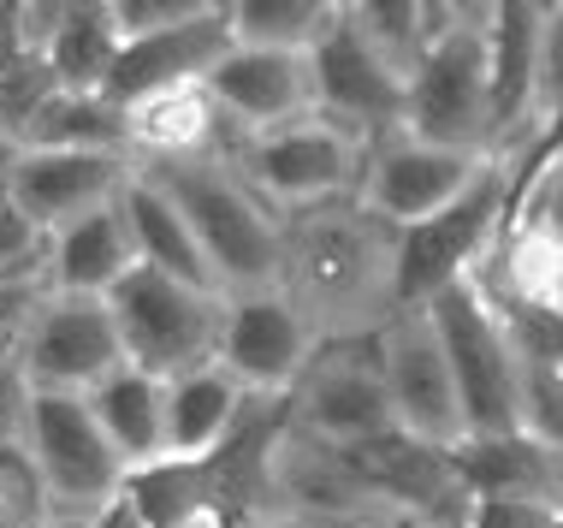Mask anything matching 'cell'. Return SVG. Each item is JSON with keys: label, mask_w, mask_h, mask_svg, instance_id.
Here are the masks:
<instances>
[{"label": "cell", "mask_w": 563, "mask_h": 528, "mask_svg": "<svg viewBox=\"0 0 563 528\" xmlns=\"http://www.w3.org/2000/svg\"><path fill=\"white\" fill-rule=\"evenodd\" d=\"M516 190H522V155H493L475 185L456 196L451 208H439L433 220L404 232V267H398V297L404 304H428L433 292H445L451 279H468L493 262V250L505 244Z\"/></svg>", "instance_id": "cell-4"}, {"label": "cell", "mask_w": 563, "mask_h": 528, "mask_svg": "<svg viewBox=\"0 0 563 528\" xmlns=\"http://www.w3.org/2000/svg\"><path fill=\"white\" fill-rule=\"evenodd\" d=\"M374 356L386 374V398L398 416V433L428 446H468V416H463V392H456L451 356L439 344V327L428 304H404L386 327L374 333Z\"/></svg>", "instance_id": "cell-9"}, {"label": "cell", "mask_w": 563, "mask_h": 528, "mask_svg": "<svg viewBox=\"0 0 563 528\" xmlns=\"http://www.w3.org/2000/svg\"><path fill=\"white\" fill-rule=\"evenodd\" d=\"M558 528H563V522H558Z\"/></svg>", "instance_id": "cell-44"}, {"label": "cell", "mask_w": 563, "mask_h": 528, "mask_svg": "<svg viewBox=\"0 0 563 528\" xmlns=\"http://www.w3.org/2000/svg\"><path fill=\"white\" fill-rule=\"evenodd\" d=\"M78 0H24V54H48Z\"/></svg>", "instance_id": "cell-37"}, {"label": "cell", "mask_w": 563, "mask_h": 528, "mask_svg": "<svg viewBox=\"0 0 563 528\" xmlns=\"http://www.w3.org/2000/svg\"><path fill=\"white\" fill-rule=\"evenodd\" d=\"M398 528H404V522H398Z\"/></svg>", "instance_id": "cell-45"}, {"label": "cell", "mask_w": 563, "mask_h": 528, "mask_svg": "<svg viewBox=\"0 0 563 528\" xmlns=\"http://www.w3.org/2000/svg\"><path fill=\"white\" fill-rule=\"evenodd\" d=\"M125 125H131V155L136 161L202 155V148H220V138H225L220 108H214V96H208V78L166 84L155 96H136L125 108Z\"/></svg>", "instance_id": "cell-21"}, {"label": "cell", "mask_w": 563, "mask_h": 528, "mask_svg": "<svg viewBox=\"0 0 563 528\" xmlns=\"http://www.w3.org/2000/svg\"><path fill=\"white\" fill-rule=\"evenodd\" d=\"M89 528H148V517H143V505H136L131 487H125L119 499H108L96 517H89Z\"/></svg>", "instance_id": "cell-38"}, {"label": "cell", "mask_w": 563, "mask_h": 528, "mask_svg": "<svg viewBox=\"0 0 563 528\" xmlns=\"http://www.w3.org/2000/svg\"><path fill=\"white\" fill-rule=\"evenodd\" d=\"M131 267H136V238L125 215V190L48 232V279L66 297H108Z\"/></svg>", "instance_id": "cell-20"}, {"label": "cell", "mask_w": 563, "mask_h": 528, "mask_svg": "<svg viewBox=\"0 0 563 528\" xmlns=\"http://www.w3.org/2000/svg\"><path fill=\"white\" fill-rule=\"evenodd\" d=\"M119 36H155V30H178L190 19H208V12H225V0H108Z\"/></svg>", "instance_id": "cell-34"}, {"label": "cell", "mask_w": 563, "mask_h": 528, "mask_svg": "<svg viewBox=\"0 0 563 528\" xmlns=\"http://www.w3.org/2000/svg\"><path fill=\"white\" fill-rule=\"evenodd\" d=\"M314 113L356 131L362 143H379L386 131H404L409 78L356 30L350 7L332 24V36L314 48Z\"/></svg>", "instance_id": "cell-13"}, {"label": "cell", "mask_w": 563, "mask_h": 528, "mask_svg": "<svg viewBox=\"0 0 563 528\" xmlns=\"http://www.w3.org/2000/svg\"><path fill=\"white\" fill-rule=\"evenodd\" d=\"M208 96L220 108L225 138H262L314 113V54L291 48H238L208 72ZM220 138V143H225Z\"/></svg>", "instance_id": "cell-16"}, {"label": "cell", "mask_w": 563, "mask_h": 528, "mask_svg": "<svg viewBox=\"0 0 563 528\" xmlns=\"http://www.w3.org/2000/svg\"><path fill=\"white\" fill-rule=\"evenodd\" d=\"M350 0H225V24L243 48H291L314 54L344 19Z\"/></svg>", "instance_id": "cell-26"}, {"label": "cell", "mask_w": 563, "mask_h": 528, "mask_svg": "<svg viewBox=\"0 0 563 528\" xmlns=\"http://www.w3.org/2000/svg\"><path fill=\"white\" fill-rule=\"evenodd\" d=\"M350 19L404 78H416L428 48L456 24L445 0H350Z\"/></svg>", "instance_id": "cell-27"}, {"label": "cell", "mask_w": 563, "mask_h": 528, "mask_svg": "<svg viewBox=\"0 0 563 528\" xmlns=\"http://www.w3.org/2000/svg\"><path fill=\"white\" fill-rule=\"evenodd\" d=\"M173 528H225V517H190V522H173Z\"/></svg>", "instance_id": "cell-41"}, {"label": "cell", "mask_w": 563, "mask_h": 528, "mask_svg": "<svg viewBox=\"0 0 563 528\" xmlns=\"http://www.w3.org/2000/svg\"><path fill=\"white\" fill-rule=\"evenodd\" d=\"M321 351V333L302 321V309L279 285L267 292H238L225 297V327H220V362L262 398H291L302 369Z\"/></svg>", "instance_id": "cell-15"}, {"label": "cell", "mask_w": 563, "mask_h": 528, "mask_svg": "<svg viewBox=\"0 0 563 528\" xmlns=\"http://www.w3.org/2000/svg\"><path fill=\"white\" fill-rule=\"evenodd\" d=\"M119 48H125V36H119L108 0H78V12L66 19V30L54 36V48L42 59L54 66L59 89H108Z\"/></svg>", "instance_id": "cell-28"}, {"label": "cell", "mask_w": 563, "mask_h": 528, "mask_svg": "<svg viewBox=\"0 0 563 528\" xmlns=\"http://www.w3.org/2000/svg\"><path fill=\"white\" fill-rule=\"evenodd\" d=\"M510 232L540 238V244H563V138L522 161V190H516Z\"/></svg>", "instance_id": "cell-30"}, {"label": "cell", "mask_w": 563, "mask_h": 528, "mask_svg": "<svg viewBox=\"0 0 563 528\" xmlns=\"http://www.w3.org/2000/svg\"><path fill=\"white\" fill-rule=\"evenodd\" d=\"M108 304H113L119 339H125V362L161 374V381H173L185 369H202L220 351V327H225L220 292H196V285L136 262L108 292Z\"/></svg>", "instance_id": "cell-6"}, {"label": "cell", "mask_w": 563, "mask_h": 528, "mask_svg": "<svg viewBox=\"0 0 563 528\" xmlns=\"http://www.w3.org/2000/svg\"><path fill=\"white\" fill-rule=\"evenodd\" d=\"M119 362H125V339H119L108 297L54 292L19 344V369L36 392H89L96 381H108Z\"/></svg>", "instance_id": "cell-14"}, {"label": "cell", "mask_w": 563, "mask_h": 528, "mask_svg": "<svg viewBox=\"0 0 563 528\" xmlns=\"http://www.w3.org/2000/svg\"><path fill=\"white\" fill-rule=\"evenodd\" d=\"M404 267V232L379 220L362 196H332L314 208H291L279 238V292L302 309V321L332 339H374L391 315Z\"/></svg>", "instance_id": "cell-1"}, {"label": "cell", "mask_w": 563, "mask_h": 528, "mask_svg": "<svg viewBox=\"0 0 563 528\" xmlns=\"http://www.w3.org/2000/svg\"><path fill=\"white\" fill-rule=\"evenodd\" d=\"M220 148L250 173V185L262 190L279 215L332 202V196H356L362 167H368V143H362L356 131L332 125L327 113L291 119V125L262 131V138H225Z\"/></svg>", "instance_id": "cell-7"}, {"label": "cell", "mask_w": 563, "mask_h": 528, "mask_svg": "<svg viewBox=\"0 0 563 528\" xmlns=\"http://www.w3.org/2000/svg\"><path fill=\"white\" fill-rule=\"evenodd\" d=\"M463 470L475 475L481 499H540L563 510V451L534 433H505V440H468Z\"/></svg>", "instance_id": "cell-24"}, {"label": "cell", "mask_w": 563, "mask_h": 528, "mask_svg": "<svg viewBox=\"0 0 563 528\" xmlns=\"http://www.w3.org/2000/svg\"><path fill=\"white\" fill-rule=\"evenodd\" d=\"M225 528H255V522H243V517H225Z\"/></svg>", "instance_id": "cell-43"}, {"label": "cell", "mask_w": 563, "mask_h": 528, "mask_svg": "<svg viewBox=\"0 0 563 528\" xmlns=\"http://www.w3.org/2000/svg\"><path fill=\"white\" fill-rule=\"evenodd\" d=\"M232 48H238V36H232V24H225V12H208V19H190L178 30H155V36H131L125 48H119L101 96H113L119 108H131L136 96H155L166 84L208 78Z\"/></svg>", "instance_id": "cell-18"}, {"label": "cell", "mask_w": 563, "mask_h": 528, "mask_svg": "<svg viewBox=\"0 0 563 528\" xmlns=\"http://www.w3.org/2000/svg\"><path fill=\"white\" fill-rule=\"evenodd\" d=\"M451 19L468 24V30H486V19H493V0H445Z\"/></svg>", "instance_id": "cell-40"}, {"label": "cell", "mask_w": 563, "mask_h": 528, "mask_svg": "<svg viewBox=\"0 0 563 528\" xmlns=\"http://www.w3.org/2000/svg\"><path fill=\"white\" fill-rule=\"evenodd\" d=\"M285 421L314 440L339 446V451H362L386 433H398L386 398V374H379L374 339H332L314 351V362L302 369V381L291 386Z\"/></svg>", "instance_id": "cell-10"}, {"label": "cell", "mask_w": 563, "mask_h": 528, "mask_svg": "<svg viewBox=\"0 0 563 528\" xmlns=\"http://www.w3.org/2000/svg\"><path fill=\"white\" fill-rule=\"evenodd\" d=\"M42 528H89V517H48Z\"/></svg>", "instance_id": "cell-42"}, {"label": "cell", "mask_w": 563, "mask_h": 528, "mask_svg": "<svg viewBox=\"0 0 563 528\" xmlns=\"http://www.w3.org/2000/svg\"><path fill=\"white\" fill-rule=\"evenodd\" d=\"M563 138V0H552L545 19V42H540V84H534V143H558Z\"/></svg>", "instance_id": "cell-33"}, {"label": "cell", "mask_w": 563, "mask_h": 528, "mask_svg": "<svg viewBox=\"0 0 563 528\" xmlns=\"http://www.w3.org/2000/svg\"><path fill=\"white\" fill-rule=\"evenodd\" d=\"M255 392L214 356L166 381V451L161 463H208L250 416Z\"/></svg>", "instance_id": "cell-19"}, {"label": "cell", "mask_w": 563, "mask_h": 528, "mask_svg": "<svg viewBox=\"0 0 563 528\" xmlns=\"http://www.w3.org/2000/svg\"><path fill=\"white\" fill-rule=\"evenodd\" d=\"M155 185L178 202L190 220L196 244H202L208 267H214L220 292H267L279 285V238L285 215L250 185L225 148H202V155H166V161H136Z\"/></svg>", "instance_id": "cell-2"}, {"label": "cell", "mask_w": 563, "mask_h": 528, "mask_svg": "<svg viewBox=\"0 0 563 528\" xmlns=\"http://www.w3.org/2000/svg\"><path fill=\"white\" fill-rule=\"evenodd\" d=\"M563 510L540 505V499H481V522L475 528H558Z\"/></svg>", "instance_id": "cell-36"}, {"label": "cell", "mask_w": 563, "mask_h": 528, "mask_svg": "<svg viewBox=\"0 0 563 528\" xmlns=\"http://www.w3.org/2000/svg\"><path fill=\"white\" fill-rule=\"evenodd\" d=\"M84 398L96 410L101 433L119 446V458L131 463V475L161 463V451H166V381L161 374L136 369V362H119L108 381H96Z\"/></svg>", "instance_id": "cell-22"}, {"label": "cell", "mask_w": 563, "mask_h": 528, "mask_svg": "<svg viewBox=\"0 0 563 528\" xmlns=\"http://www.w3.org/2000/svg\"><path fill=\"white\" fill-rule=\"evenodd\" d=\"M24 148H113V155H131V125L125 108L101 89H54L42 113L30 119Z\"/></svg>", "instance_id": "cell-25"}, {"label": "cell", "mask_w": 563, "mask_h": 528, "mask_svg": "<svg viewBox=\"0 0 563 528\" xmlns=\"http://www.w3.org/2000/svg\"><path fill=\"white\" fill-rule=\"evenodd\" d=\"M24 54V0H0V66Z\"/></svg>", "instance_id": "cell-39"}, {"label": "cell", "mask_w": 563, "mask_h": 528, "mask_svg": "<svg viewBox=\"0 0 563 528\" xmlns=\"http://www.w3.org/2000/svg\"><path fill=\"white\" fill-rule=\"evenodd\" d=\"M428 315L451 356L456 392H463L468 440L522 433V339H516L505 304L486 292V279H451L445 292L428 297Z\"/></svg>", "instance_id": "cell-3"}, {"label": "cell", "mask_w": 563, "mask_h": 528, "mask_svg": "<svg viewBox=\"0 0 563 528\" xmlns=\"http://www.w3.org/2000/svg\"><path fill=\"white\" fill-rule=\"evenodd\" d=\"M24 410H30V381L19 356H0V451L24 440Z\"/></svg>", "instance_id": "cell-35"}, {"label": "cell", "mask_w": 563, "mask_h": 528, "mask_svg": "<svg viewBox=\"0 0 563 528\" xmlns=\"http://www.w3.org/2000/svg\"><path fill=\"white\" fill-rule=\"evenodd\" d=\"M404 131L468 155H498V113H493V54L486 30L451 24L428 48V59L409 78Z\"/></svg>", "instance_id": "cell-8"}, {"label": "cell", "mask_w": 563, "mask_h": 528, "mask_svg": "<svg viewBox=\"0 0 563 528\" xmlns=\"http://www.w3.org/2000/svg\"><path fill=\"white\" fill-rule=\"evenodd\" d=\"M493 167V155H468V148L428 143L416 131H386L379 143H368V167H362V202L379 220H391L398 232L433 220L439 208H451L475 178Z\"/></svg>", "instance_id": "cell-12"}, {"label": "cell", "mask_w": 563, "mask_h": 528, "mask_svg": "<svg viewBox=\"0 0 563 528\" xmlns=\"http://www.w3.org/2000/svg\"><path fill=\"white\" fill-rule=\"evenodd\" d=\"M54 89H59V78H54L48 59L42 54H12L7 66H0V138L24 148L30 119L42 113V101H48Z\"/></svg>", "instance_id": "cell-31"}, {"label": "cell", "mask_w": 563, "mask_h": 528, "mask_svg": "<svg viewBox=\"0 0 563 528\" xmlns=\"http://www.w3.org/2000/svg\"><path fill=\"white\" fill-rule=\"evenodd\" d=\"M19 446L36 463L54 517H96L101 505L131 487V463L101 433V421L89 410L84 392H36L30 386Z\"/></svg>", "instance_id": "cell-5"}, {"label": "cell", "mask_w": 563, "mask_h": 528, "mask_svg": "<svg viewBox=\"0 0 563 528\" xmlns=\"http://www.w3.org/2000/svg\"><path fill=\"white\" fill-rule=\"evenodd\" d=\"M125 215H131L136 262H143V267L185 279V285H196V292H220V279H214V267H208L202 244H196L190 220L178 215V202H173V196H166L143 167H136L131 185H125ZM220 297H225V292H220Z\"/></svg>", "instance_id": "cell-23"}, {"label": "cell", "mask_w": 563, "mask_h": 528, "mask_svg": "<svg viewBox=\"0 0 563 528\" xmlns=\"http://www.w3.org/2000/svg\"><path fill=\"white\" fill-rule=\"evenodd\" d=\"M136 155H113V148H19L12 161V202L24 208L42 232H59L89 208L113 202L131 185Z\"/></svg>", "instance_id": "cell-17"}, {"label": "cell", "mask_w": 563, "mask_h": 528, "mask_svg": "<svg viewBox=\"0 0 563 528\" xmlns=\"http://www.w3.org/2000/svg\"><path fill=\"white\" fill-rule=\"evenodd\" d=\"M54 517L48 493H42L36 463L24 458V446L0 451V528H42Z\"/></svg>", "instance_id": "cell-32"}, {"label": "cell", "mask_w": 563, "mask_h": 528, "mask_svg": "<svg viewBox=\"0 0 563 528\" xmlns=\"http://www.w3.org/2000/svg\"><path fill=\"white\" fill-rule=\"evenodd\" d=\"M404 528H475L481 522V487L463 470V451L428 446L409 433H386V440L350 451Z\"/></svg>", "instance_id": "cell-11"}, {"label": "cell", "mask_w": 563, "mask_h": 528, "mask_svg": "<svg viewBox=\"0 0 563 528\" xmlns=\"http://www.w3.org/2000/svg\"><path fill=\"white\" fill-rule=\"evenodd\" d=\"M131 499L143 505L148 528H173L190 517H225L208 463H148L131 475Z\"/></svg>", "instance_id": "cell-29"}]
</instances>
